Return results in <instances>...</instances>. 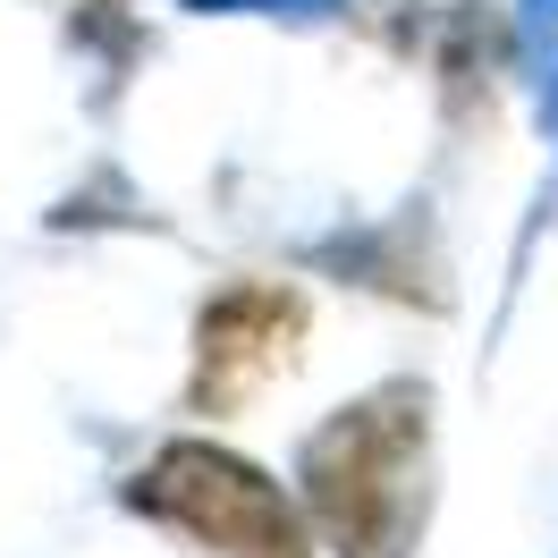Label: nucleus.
I'll use <instances>...</instances> for the list:
<instances>
[{
    "mask_svg": "<svg viewBox=\"0 0 558 558\" xmlns=\"http://www.w3.org/2000/svg\"><path fill=\"white\" fill-rule=\"evenodd\" d=\"M136 508H153L161 524L195 533L220 558H314L305 517L288 508V490L271 474H254L245 457L204 449V440H178L136 474Z\"/></svg>",
    "mask_w": 558,
    "mask_h": 558,
    "instance_id": "f03ea898",
    "label": "nucleus"
},
{
    "mask_svg": "<svg viewBox=\"0 0 558 558\" xmlns=\"http://www.w3.org/2000/svg\"><path fill=\"white\" fill-rule=\"evenodd\" d=\"M296 330H305L296 288L245 279V288H229V296H211L204 330H195V407H204V415L245 407V398H254V389L288 364Z\"/></svg>",
    "mask_w": 558,
    "mask_h": 558,
    "instance_id": "7ed1b4c3",
    "label": "nucleus"
},
{
    "mask_svg": "<svg viewBox=\"0 0 558 558\" xmlns=\"http://www.w3.org/2000/svg\"><path fill=\"white\" fill-rule=\"evenodd\" d=\"M305 499L348 558H407L423 524V398H364L305 449Z\"/></svg>",
    "mask_w": 558,
    "mask_h": 558,
    "instance_id": "f257e3e1",
    "label": "nucleus"
}]
</instances>
